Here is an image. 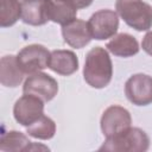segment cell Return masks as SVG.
I'll return each mask as SVG.
<instances>
[{
	"label": "cell",
	"instance_id": "1",
	"mask_svg": "<svg viewBox=\"0 0 152 152\" xmlns=\"http://www.w3.org/2000/svg\"><path fill=\"white\" fill-rule=\"evenodd\" d=\"M113 76L112 59L106 49L101 46L93 48L86 56L83 77L93 88L101 89L109 84Z\"/></svg>",
	"mask_w": 152,
	"mask_h": 152
},
{
	"label": "cell",
	"instance_id": "2",
	"mask_svg": "<svg viewBox=\"0 0 152 152\" xmlns=\"http://www.w3.org/2000/svg\"><path fill=\"white\" fill-rule=\"evenodd\" d=\"M115 8L124 21L137 31L152 27V7L142 0H116Z\"/></svg>",
	"mask_w": 152,
	"mask_h": 152
},
{
	"label": "cell",
	"instance_id": "3",
	"mask_svg": "<svg viewBox=\"0 0 152 152\" xmlns=\"http://www.w3.org/2000/svg\"><path fill=\"white\" fill-rule=\"evenodd\" d=\"M150 146V138L145 131L138 127H129L119 135L106 138L100 151L114 152H144Z\"/></svg>",
	"mask_w": 152,
	"mask_h": 152
},
{
	"label": "cell",
	"instance_id": "4",
	"mask_svg": "<svg viewBox=\"0 0 152 152\" xmlns=\"http://www.w3.org/2000/svg\"><path fill=\"white\" fill-rule=\"evenodd\" d=\"M51 52L40 44H31L23 48L18 55L17 61L25 74H34L49 66Z\"/></svg>",
	"mask_w": 152,
	"mask_h": 152
},
{
	"label": "cell",
	"instance_id": "5",
	"mask_svg": "<svg viewBox=\"0 0 152 152\" xmlns=\"http://www.w3.org/2000/svg\"><path fill=\"white\" fill-rule=\"evenodd\" d=\"M101 131L106 138L119 135L131 127L132 118L129 112L118 104L109 106L101 116Z\"/></svg>",
	"mask_w": 152,
	"mask_h": 152
},
{
	"label": "cell",
	"instance_id": "6",
	"mask_svg": "<svg viewBox=\"0 0 152 152\" xmlns=\"http://www.w3.org/2000/svg\"><path fill=\"white\" fill-rule=\"evenodd\" d=\"M13 115L18 124L28 127L44 115V101L34 95L24 94L15 101Z\"/></svg>",
	"mask_w": 152,
	"mask_h": 152
},
{
	"label": "cell",
	"instance_id": "7",
	"mask_svg": "<svg viewBox=\"0 0 152 152\" xmlns=\"http://www.w3.org/2000/svg\"><path fill=\"white\" fill-rule=\"evenodd\" d=\"M91 37L97 40H104L116 34L119 28V17L115 11L100 10L88 20Z\"/></svg>",
	"mask_w": 152,
	"mask_h": 152
},
{
	"label": "cell",
	"instance_id": "8",
	"mask_svg": "<svg viewBox=\"0 0 152 152\" xmlns=\"http://www.w3.org/2000/svg\"><path fill=\"white\" fill-rule=\"evenodd\" d=\"M23 93L34 95L42 99L44 102H49L57 95L58 83L50 75L38 71L28 75V77L25 80L23 86Z\"/></svg>",
	"mask_w": 152,
	"mask_h": 152
},
{
	"label": "cell",
	"instance_id": "9",
	"mask_svg": "<svg viewBox=\"0 0 152 152\" xmlns=\"http://www.w3.org/2000/svg\"><path fill=\"white\" fill-rule=\"evenodd\" d=\"M125 94L135 106L152 103V77L146 74H135L125 83Z\"/></svg>",
	"mask_w": 152,
	"mask_h": 152
},
{
	"label": "cell",
	"instance_id": "10",
	"mask_svg": "<svg viewBox=\"0 0 152 152\" xmlns=\"http://www.w3.org/2000/svg\"><path fill=\"white\" fill-rule=\"evenodd\" d=\"M53 0H25L21 4V20L32 26H40L50 20Z\"/></svg>",
	"mask_w": 152,
	"mask_h": 152
},
{
	"label": "cell",
	"instance_id": "11",
	"mask_svg": "<svg viewBox=\"0 0 152 152\" xmlns=\"http://www.w3.org/2000/svg\"><path fill=\"white\" fill-rule=\"evenodd\" d=\"M62 36L64 42L74 49H82L93 39L88 23L81 19H74L62 25Z\"/></svg>",
	"mask_w": 152,
	"mask_h": 152
},
{
	"label": "cell",
	"instance_id": "12",
	"mask_svg": "<svg viewBox=\"0 0 152 152\" xmlns=\"http://www.w3.org/2000/svg\"><path fill=\"white\" fill-rule=\"evenodd\" d=\"M49 68L62 76H69L77 71L78 59L70 50H53L51 52Z\"/></svg>",
	"mask_w": 152,
	"mask_h": 152
},
{
	"label": "cell",
	"instance_id": "13",
	"mask_svg": "<svg viewBox=\"0 0 152 152\" xmlns=\"http://www.w3.org/2000/svg\"><path fill=\"white\" fill-rule=\"evenodd\" d=\"M25 72L18 64L17 56H4L0 61V82L5 87L15 88L24 80Z\"/></svg>",
	"mask_w": 152,
	"mask_h": 152
},
{
	"label": "cell",
	"instance_id": "14",
	"mask_svg": "<svg viewBox=\"0 0 152 152\" xmlns=\"http://www.w3.org/2000/svg\"><path fill=\"white\" fill-rule=\"evenodd\" d=\"M108 51L118 57H132L139 52L138 40L128 33L115 34L106 45Z\"/></svg>",
	"mask_w": 152,
	"mask_h": 152
},
{
	"label": "cell",
	"instance_id": "15",
	"mask_svg": "<svg viewBox=\"0 0 152 152\" xmlns=\"http://www.w3.org/2000/svg\"><path fill=\"white\" fill-rule=\"evenodd\" d=\"M31 146L28 138L18 131H8L0 139V150L4 152L27 151Z\"/></svg>",
	"mask_w": 152,
	"mask_h": 152
},
{
	"label": "cell",
	"instance_id": "16",
	"mask_svg": "<svg viewBox=\"0 0 152 152\" xmlns=\"http://www.w3.org/2000/svg\"><path fill=\"white\" fill-rule=\"evenodd\" d=\"M26 133L36 139L49 140L56 133V124L51 118L43 115L26 128Z\"/></svg>",
	"mask_w": 152,
	"mask_h": 152
},
{
	"label": "cell",
	"instance_id": "17",
	"mask_svg": "<svg viewBox=\"0 0 152 152\" xmlns=\"http://www.w3.org/2000/svg\"><path fill=\"white\" fill-rule=\"evenodd\" d=\"M21 18L19 0H0V26L10 27Z\"/></svg>",
	"mask_w": 152,
	"mask_h": 152
},
{
	"label": "cell",
	"instance_id": "18",
	"mask_svg": "<svg viewBox=\"0 0 152 152\" xmlns=\"http://www.w3.org/2000/svg\"><path fill=\"white\" fill-rule=\"evenodd\" d=\"M77 15V10L63 4V2H58L55 1L52 2V7H51V15H50V20L61 25H65L70 21H72L74 19H76Z\"/></svg>",
	"mask_w": 152,
	"mask_h": 152
},
{
	"label": "cell",
	"instance_id": "19",
	"mask_svg": "<svg viewBox=\"0 0 152 152\" xmlns=\"http://www.w3.org/2000/svg\"><path fill=\"white\" fill-rule=\"evenodd\" d=\"M55 1H58V2H63V4H66L76 10H80V8H84V7H88L89 5H91L93 0H55Z\"/></svg>",
	"mask_w": 152,
	"mask_h": 152
},
{
	"label": "cell",
	"instance_id": "20",
	"mask_svg": "<svg viewBox=\"0 0 152 152\" xmlns=\"http://www.w3.org/2000/svg\"><path fill=\"white\" fill-rule=\"evenodd\" d=\"M141 48L142 50L148 53L150 56H152V31L147 32L144 38H142V42H141Z\"/></svg>",
	"mask_w": 152,
	"mask_h": 152
},
{
	"label": "cell",
	"instance_id": "21",
	"mask_svg": "<svg viewBox=\"0 0 152 152\" xmlns=\"http://www.w3.org/2000/svg\"><path fill=\"white\" fill-rule=\"evenodd\" d=\"M23 1H25V0H23Z\"/></svg>",
	"mask_w": 152,
	"mask_h": 152
}]
</instances>
